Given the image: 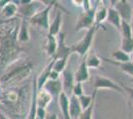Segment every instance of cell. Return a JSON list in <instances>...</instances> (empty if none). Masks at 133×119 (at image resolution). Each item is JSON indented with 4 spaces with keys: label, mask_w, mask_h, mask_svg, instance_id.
I'll list each match as a JSON object with an SVG mask.
<instances>
[{
    "label": "cell",
    "mask_w": 133,
    "mask_h": 119,
    "mask_svg": "<svg viewBox=\"0 0 133 119\" xmlns=\"http://www.w3.org/2000/svg\"><path fill=\"white\" fill-rule=\"evenodd\" d=\"M111 57L114 59L113 61H115V62H127L131 61L130 55H129V54H126L125 52L121 51L120 49L112 52Z\"/></svg>",
    "instance_id": "cell-28"
},
{
    "label": "cell",
    "mask_w": 133,
    "mask_h": 119,
    "mask_svg": "<svg viewBox=\"0 0 133 119\" xmlns=\"http://www.w3.org/2000/svg\"><path fill=\"white\" fill-rule=\"evenodd\" d=\"M52 100H53V97L48 91H46L43 88L37 91V106L39 108L47 109Z\"/></svg>",
    "instance_id": "cell-22"
},
{
    "label": "cell",
    "mask_w": 133,
    "mask_h": 119,
    "mask_svg": "<svg viewBox=\"0 0 133 119\" xmlns=\"http://www.w3.org/2000/svg\"><path fill=\"white\" fill-rule=\"evenodd\" d=\"M120 50L125 52L126 54H132L133 52V38L125 39L121 38V43H120Z\"/></svg>",
    "instance_id": "cell-30"
},
{
    "label": "cell",
    "mask_w": 133,
    "mask_h": 119,
    "mask_svg": "<svg viewBox=\"0 0 133 119\" xmlns=\"http://www.w3.org/2000/svg\"><path fill=\"white\" fill-rule=\"evenodd\" d=\"M8 3H9V1H7V0H0V13H1V11L3 10V8H4Z\"/></svg>",
    "instance_id": "cell-38"
},
{
    "label": "cell",
    "mask_w": 133,
    "mask_h": 119,
    "mask_svg": "<svg viewBox=\"0 0 133 119\" xmlns=\"http://www.w3.org/2000/svg\"><path fill=\"white\" fill-rule=\"evenodd\" d=\"M131 25H133V14H132V19H131Z\"/></svg>",
    "instance_id": "cell-41"
},
{
    "label": "cell",
    "mask_w": 133,
    "mask_h": 119,
    "mask_svg": "<svg viewBox=\"0 0 133 119\" xmlns=\"http://www.w3.org/2000/svg\"><path fill=\"white\" fill-rule=\"evenodd\" d=\"M18 12V6L15 1H9V3L3 8L0 13V20H9L16 17Z\"/></svg>",
    "instance_id": "cell-19"
},
{
    "label": "cell",
    "mask_w": 133,
    "mask_h": 119,
    "mask_svg": "<svg viewBox=\"0 0 133 119\" xmlns=\"http://www.w3.org/2000/svg\"><path fill=\"white\" fill-rule=\"evenodd\" d=\"M18 41L19 43L22 44H27L30 41V32H29V21L27 19H22L21 18V24L18 32Z\"/></svg>",
    "instance_id": "cell-21"
},
{
    "label": "cell",
    "mask_w": 133,
    "mask_h": 119,
    "mask_svg": "<svg viewBox=\"0 0 133 119\" xmlns=\"http://www.w3.org/2000/svg\"><path fill=\"white\" fill-rule=\"evenodd\" d=\"M68 61H69V58H64V59L56 60L55 64H54V67H53V69L62 74L65 71V68L68 67Z\"/></svg>",
    "instance_id": "cell-31"
},
{
    "label": "cell",
    "mask_w": 133,
    "mask_h": 119,
    "mask_svg": "<svg viewBox=\"0 0 133 119\" xmlns=\"http://www.w3.org/2000/svg\"><path fill=\"white\" fill-rule=\"evenodd\" d=\"M47 5H45V7L43 9H41L40 11H38L33 17H31L28 21H29V24L33 25L35 27H38V28H41L43 30H49V27H50V13L51 10L55 7H62L59 4H57L56 1H46Z\"/></svg>",
    "instance_id": "cell-4"
},
{
    "label": "cell",
    "mask_w": 133,
    "mask_h": 119,
    "mask_svg": "<svg viewBox=\"0 0 133 119\" xmlns=\"http://www.w3.org/2000/svg\"><path fill=\"white\" fill-rule=\"evenodd\" d=\"M106 22H108L115 29H117V30L120 31L122 20H121V18H120V16H119V14L117 13V11L112 7V6H109V7H108Z\"/></svg>",
    "instance_id": "cell-23"
},
{
    "label": "cell",
    "mask_w": 133,
    "mask_h": 119,
    "mask_svg": "<svg viewBox=\"0 0 133 119\" xmlns=\"http://www.w3.org/2000/svg\"><path fill=\"white\" fill-rule=\"evenodd\" d=\"M83 112V108L79 104L78 97L72 95L70 96V115L72 119H78Z\"/></svg>",
    "instance_id": "cell-24"
},
{
    "label": "cell",
    "mask_w": 133,
    "mask_h": 119,
    "mask_svg": "<svg viewBox=\"0 0 133 119\" xmlns=\"http://www.w3.org/2000/svg\"><path fill=\"white\" fill-rule=\"evenodd\" d=\"M46 119H59V117H58L57 114L51 113V114H48V116H47V118Z\"/></svg>",
    "instance_id": "cell-39"
},
{
    "label": "cell",
    "mask_w": 133,
    "mask_h": 119,
    "mask_svg": "<svg viewBox=\"0 0 133 119\" xmlns=\"http://www.w3.org/2000/svg\"><path fill=\"white\" fill-rule=\"evenodd\" d=\"M131 80H133V78H132V79H131Z\"/></svg>",
    "instance_id": "cell-44"
},
{
    "label": "cell",
    "mask_w": 133,
    "mask_h": 119,
    "mask_svg": "<svg viewBox=\"0 0 133 119\" xmlns=\"http://www.w3.org/2000/svg\"><path fill=\"white\" fill-rule=\"evenodd\" d=\"M0 88H1V83H0Z\"/></svg>",
    "instance_id": "cell-42"
},
{
    "label": "cell",
    "mask_w": 133,
    "mask_h": 119,
    "mask_svg": "<svg viewBox=\"0 0 133 119\" xmlns=\"http://www.w3.org/2000/svg\"><path fill=\"white\" fill-rule=\"evenodd\" d=\"M113 5H111L117 13L119 14V16L121 18L122 21H126V22L131 23L133 14V8L131 4L128 2L127 0H119V1H113Z\"/></svg>",
    "instance_id": "cell-9"
},
{
    "label": "cell",
    "mask_w": 133,
    "mask_h": 119,
    "mask_svg": "<svg viewBox=\"0 0 133 119\" xmlns=\"http://www.w3.org/2000/svg\"><path fill=\"white\" fill-rule=\"evenodd\" d=\"M21 18L0 20V74L17 60L21 59L24 49L18 41Z\"/></svg>",
    "instance_id": "cell-1"
},
{
    "label": "cell",
    "mask_w": 133,
    "mask_h": 119,
    "mask_svg": "<svg viewBox=\"0 0 133 119\" xmlns=\"http://www.w3.org/2000/svg\"><path fill=\"white\" fill-rule=\"evenodd\" d=\"M58 103L64 119H72L70 115V97L65 92H62L58 97Z\"/></svg>",
    "instance_id": "cell-20"
},
{
    "label": "cell",
    "mask_w": 133,
    "mask_h": 119,
    "mask_svg": "<svg viewBox=\"0 0 133 119\" xmlns=\"http://www.w3.org/2000/svg\"><path fill=\"white\" fill-rule=\"evenodd\" d=\"M43 89L48 91L52 95L53 99H58V97L60 96V94L63 92V85H62L61 79H58V80H51V79H49L45 83Z\"/></svg>",
    "instance_id": "cell-15"
},
{
    "label": "cell",
    "mask_w": 133,
    "mask_h": 119,
    "mask_svg": "<svg viewBox=\"0 0 133 119\" xmlns=\"http://www.w3.org/2000/svg\"><path fill=\"white\" fill-rule=\"evenodd\" d=\"M120 33H121V38L129 39L133 38V32H132V25L131 23L122 21L121 27H120Z\"/></svg>",
    "instance_id": "cell-29"
},
{
    "label": "cell",
    "mask_w": 133,
    "mask_h": 119,
    "mask_svg": "<svg viewBox=\"0 0 133 119\" xmlns=\"http://www.w3.org/2000/svg\"><path fill=\"white\" fill-rule=\"evenodd\" d=\"M123 90L125 93H127L128 97H129V101L131 102L133 105V87L132 86H126V85H122Z\"/></svg>",
    "instance_id": "cell-34"
},
{
    "label": "cell",
    "mask_w": 133,
    "mask_h": 119,
    "mask_svg": "<svg viewBox=\"0 0 133 119\" xmlns=\"http://www.w3.org/2000/svg\"><path fill=\"white\" fill-rule=\"evenodd\" d=\"M94 104H95V100H94V102L90 104V106L89 108H87L85 110H83V112L79 115L78 119H92Z\"/></svg>",
    "instance_id": "cell-32"
},
{
    "label": "cell",
    "mask_w": 133,
    "mask_h": 119,
    "mask_svg": "<svg viewBox=\"0 0 133 119\" xmlns=\"http://www.w3.org/2000/svg\"><path fill=\"white\" fill-rule=\"evenodd\" d=\"M31 93L32 89H29L28 85L0 88V105L10 113L23 116L27 108L29 110L27 103L31 102Z\"/></svg>",
    "instance_id": "cell-2"
},
{
    "label": "cell",
    "mask_w": 133,
    "mask_h": 119,
    "mask_svg": "<svg viewBox=\"0 0 133 119\" xmlns=\"http://www.w3.org/2000/svg\"><path fill=\"white\" fill-rule=\"evenodd\" d=\"M89 79V71L87 66L85 57L83 58V61L79 64L78 69L75 72V80L76 82H85Z\"/></svg>",
    "instance_id": "cell-17"
},
{
    "label": "cell",
    "mask_w": 133,
    "mask_h": 119,
    "mask_svg": "<svg viewBox=\"0 0 133 119\" xmlns=\"http://www.w3.org/2000/svg\"><path fill=\"white\" fill-rule=\"evenodd\" d=\"M33 64L26 59H19L10 65L0 76L1 88L17 86L30 76L33 72Z\"/></svg>",
    "instance_id": "cell-3"
},
{
    "label": "cell",
    "mask_w": 133,
    "mask_h": 119,
    "mask_svg": "<svg viewBox=\"0 0 133 119\" xmlns=\"http://www.w3.org/2000/svg\"><path fill=\"white\" fill-rule=\"evenodd\" d=\"M87 66L89 68H98L101 65V57H99L94 51H89V54L85 56Z\"/></svg>",
    "instance_id": "cell-26"
},
{
    "label": "cell",
    "mask_w": 133,
    "mask_h": 119,
    "mask_svg": "<svg viewBox=\"0 0 133 119\" xmlns=\"http://www.w3.org/2000/svg\"><path fill=\"white\" fill-rule=\"evenodd\" d=\"M107 11H108V7L105 4H103L102 1H99L98 5L96 7V10H95L94 23H95V26H97L98 28H102L103 30H105V27L102 24H103L104 21H106Z\"/></svg>",
    "instance_id": "cell-13"
},
{
    "label": "cell",
    "mask_w": 133,
    "mask_h": 119,
    "mask_svg": "<svg viewBox=\"0 0 133 119\" xmlns=\"http://www.w3.org/2000/svg\"><path fill=\"white\" fill-rule=\"evenodd\" d=\"M42 2L41 1H31L29 4L25 5H18V12L17 14L20 15L22 19H27L29 20L31 17H33L34 15L40 11L39 6Z\"/></svg>",
    "instance_id": "cell-11"
},
{
    "label": "cell",
    "mask_w": 133,
    "mask_h": 119,
    "mask_svg": "<svg viewBox=\"0 0 133 119\" xmlns=\"http://www.w3.org/2000/svg\"><path fill=\"white\" fill-rule=\"evenodd\" d=\"M84 94V90H83V85L82 82H76L72 88V95L77 97H79Z\"/></svg>",
    "instance_id": "cell-33"
},
{
    "label": "cell",
    "mask_w": 133,
    "mask_h": 119,
    "mask_svg": "<svg viewBox=\"0 0 133 119\" xmlns=\"http://www.w3.org/2000/svg\"><path fill=\"white\" fill-rule=\"evenodd\" d=\"M72 3L76 7H83V0H72Z\"/></svg>",
    "instance_id": "cell-37"
},
{
    "label": "cell",
    "mask_w": 133,
    "mask_h": 119,
    "mask_svg": "<svg viewBox=\"0 0 133 119\" xmlns=\"http://www.w3.org/2000/svg\"><path fill=\"white\" fill-rule=\"evenodd\" d=\"M100 28H98L97 26L94 25V27L88 30L85 32V34L83 36L82 39L78 41V43H76L75 45L72 46V52L78 54L81 58H84L88 54H89V50H90V47L91 44L94 42V36L96 34V32L99 30Z\"/></svg>",
    "instance_id": "cell-5"
},
{
    "label": "cell",
    "mask_w": 133,
    "mask_h": 119,
    "mask_svg": "<svg viewBox=\"0 0 133 119\" xmlns=\"http://www.w3.org/2000/svg\"><path fill=\"white\" fill-rule=\"evenodd\" d=\"M31 83H32V85H31V89H32L31 102H30V106H29V110H28L26 119H36L37 109H38V106H37V91H38L37 76H34Z\"/></svg>",
    "instance_id": "cell-12"
},
{
    "label": "cell",
    "mask_w": 133,
    "mask_h": 119,
    "mask_svg": "<svg viewBox=\"0 0 133 119\" xmlns=\"http://www.w3.org/2000/svg\"><path fill=\"white\" fill-rule=\"evenodd\" d=\"M58 7H55L56 10V16L53 19V21L50 23V27L48 30V34L52 35V36H58L61 33L62 24H63V15H62V11L57 9ZM62 9H64L63 7H60Z\"/></svg>",
    "instance_id": "cell-16"
},
{
    "label": "cell",
    "mask_w": 133,
    "mask_h": 119,
    "mask_svg": "<svg viewBox=\"0 0 133 119\" xmlns=\"http://www.w3.org/2000/svg\"><path fill=\"white\" fill-rule=\"evenodd\" d=\"M61 81L63 85V92H65L69 97L72 96V88L76 83V80H75V73L72 72L71 67L68 66L61 74Z\"/></svg>",
    "instance_id": "cell-8"
},
{
    "label": "cell",
    "mask_w": 133,
    "mask_h": 119,
    "mask_svg": "<svg viewBox=\"0 0 133 119\" xmlns=\"http://www.w3.org/2000/svg\"><path fill=\"white\" fill-rule=\"evenodd\" d=\"M98 2L99 1H94V5H92V7L89 9V11H83L78 15L76 26H75V31L76 32H79L82 30H87L88 31L95 25L94 15H95V10H96V7L98 5Z\"/></svg>",
    "instance_id": "cell-6"
},
{
    "label": "cell",
    "mask_w": 133,
    "mask_h": 119,
    "mask_svg": "<svg viewBox=\"0 0 133 119\" xmlns=\"http://www.w3.org/2000/svg\"><path fill=\"white\" fill-rule=\"evenodd\" d=\"M61 79V74L54 71V69H52V72H51L50 74V79H51V80H58V79Z\"/></svg>",
    "instance_id": "cell-36"
},
{
    "label": "cell",
    "mask_w": 133,
    "mask_h": 119,
    "mask_svg": "<svg viewBox=\"0 0 133 119\" xmlns=\"http://www.w3.org/2000/svg\"><path fill=\"white\" fill-rule=\"evenodd\" d=\"M96 94H97V91L94 90L91 95L83 94V95L78 97V101H79V104H81V106L83 108V110H85L87 108H89L90 106V104L94 102V100H95Z\"/></svg>",
    "instance_id": "cell-27"
},
{
    "label": "cell",
    "mask_w": 133,
    "mask_h": 119,
    "mask_svg": "<svg viewBox=\"0 0 133 119\" xmlns=\"http://www.w3.org/2000/svg\"><path fill=\"white\" fill-rule=\"evenodd\" d=\"M131 62H133V58H132V61H131Z\"/></svg>",
    "instance_id": "cell-43"
},
{
    "label": "cell",
    "mask_w": 133,
    "mask_h": 119,
    "mask_svg": "<svg viewBox=\"0 0 133 119\" xmlns=\"http://www.w3.org/2000/svg\"><path fill=\"white\" fill-rule=\"evenodd\" d=\"M48 116V113H47V110L44 109V108H39L37 109V115H36V118L38 119H46Z\"/></svg>",
    "instance_id": "cell-35"
},
{
    "label": "cell",
    "mask_w": 133,
    "mask_h": 119,
    "mask_svg": "<svg viewBox=\"0 0 133 119\" xmlns=\"http://www.w3.org/2000/svg\"><path fill=\"white\" fill-rule=\"evenodd\" d=\"M58 49V40L55 36L48 34L46 36V45H45V54L47 57L54 58Z\"/></svg>",
    "instance_id": "cell-18"
},
{
    "label": "cell",
    "mask_w": 133,
    "mask_h": 119,
    "mask_svg": "<svg viewBox=\"0 0 133 119\" xmlns=\"http://www.w3.org/2000/svg\"><path fill=\"white\" fill-rule=\"evenodd\" d=\"M132 55H133V52H132Z\"/></svg>",
    "instance_id": "cell-45"
},
{
    "label": "cell",
    "mask_w": 133,
    "mask_h": 119,
    "mask_svg": "<svg viewBox=\"0 0 133 119\" xmlns=\"http://www.w3.org/2000/svg\"><path fill=\"white\" fill-rule=\"evenodd\" d=\"M101 60H103V61H105L107 62H110L112 65H115V66H117L119 68V69L121 72H123L124 74H128V75H130V76L133 78V62L131 61L127 62H117L115 61H113V60H109V59L104 57L101 58Z\"/></svg>",
    "instance_id": "cell-25"
},
{
    "label": "cell",
    "mask_w": 133,
    "mask_h": 119,
    "mask_svg": "<svg viewBox=\"0 0 133 119\" xmlns=\"http://www.w3.org/2000/svg\"><path fill=\"white\" fill-rule=\"evenodd\" d=\"M36 119H38V118H36Z\"/></svg>",
    "instance_id": "cell-46"
},
{
    "label": "cell",
    "mask_w": 133,
    "mask_h": 119,
    "mask_svg": "<svg viewBox=\"0 0 133 119\" xmlns=\"http://www.w3.org/2000/svg\"><path fill=\"white\" fill-rule=\"evenodd\" d=\"M66 33L61 32L59 34V39H58V49L56 52V55L54 59L59 60V59H64V58H70L72 53V46L69 47L66 44Z\"/></svg>",
    "instance_id": "cell-10"
},
{
    "label": "cell",
    "mask_w": 133,
    "mask_h": 119,
    "mask_svg": "<svg viewBox=\"0 0 133 119\" xmlns=\"http://www.w3.org/2000/svg\"><path fill=\"white\" fill-rule=\"evenodd\" d=\"M99 89H111V90L117 91L121 94L125 92L123 90L122 85L116 83L111 79H108L103 75H96L94 80V90L98 91Z\"/></svg>",
    "instance_id": "cell-7"
},
{
    "label": "cell",
    "mask_w": 133,
    "mask_h": 119,
    "mask_svg": "<svg viewBox=\"0 0 133 119\" xmlns=\"http://www.w3.org/2000/svg\"><path fill=\"white\" fill-rule=\"evenodd\" d=\"M55 59L52 58L51 61L48 62V65L45 66V68H43V71L40 73V74L37 76V86H38V90L42 89L44 87L45 83L49 80L50 79V74L53 69V67H54V64H55Z\"/></svg>",
    "instance_id": "cell-14"
},
{
    "label": "cell",
    "mask_w": 133,
    "mask_h": 119,
    "mask_svg": "<svg viewBox=\"0 0 133 119\" xmlns=\"http://www.w3.org/2000/svg\"><path fill=\"white\" fill-rule=\"evenodd\" d=\"M0 119H10V118H9L8 116H6L5 114H3L0 112Z\"/></svg>",
    "instance_id": "cell-40"
}]
</instances>
